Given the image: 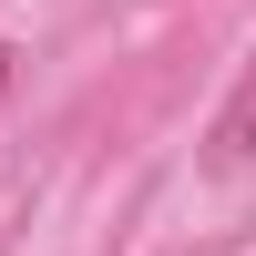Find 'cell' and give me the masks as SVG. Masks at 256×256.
Segmentation results:
<instances>
[{
  "label": "cell",
  "mask_w": 256,
  "mask_h": 256,
  "mask_svg": "<svg viewBox=\"0 0 256 256\" xmlns=\"http://www.w3.org/2000/svg\"><path fill=\"white\" fill-rule=\"evenodd\" d=\"M216 154H256V62H246L236 102H226V123H216Z\"/></svg>",
  "instance_id": "6da1fadb"
},
{
  "label": "cell",
  "mask_w": 256,
  "mask_h": 256,
  "mask_svg": "<svg viewBox=\"0 0 256 256\" xmlns=\"http://www.w3.org/2000/svg\"><path fill=\"white\" fill-rule=\"evenodd\" d=\"M0 82H10V52H0Z\"/></svg>",
  "instance_id": "7a4b0ae2"
}]
</instances>
